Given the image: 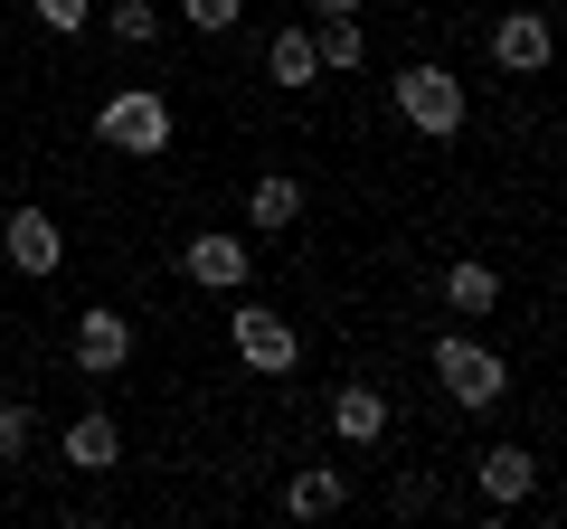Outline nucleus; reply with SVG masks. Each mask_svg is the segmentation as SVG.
Here are the masks:
<instances>
[{
	"instance_id": "nucleus-1",
	"label": "nucleus",
	"mask_w": 567,
	"mask_h": 529,
	"mask_svg": "<svg viewBox=\"0 0 567 529\" xmlns=\"http://www.w3.org/2000/svg\"><path fill=\"white\" fill-rule=\"evenodd\" d=\"M435 387H445L454 407H502V387H511V369H502V350H483V341H464V331H445L435 341Z\"/></svg>"
},
{
	"instance_id": "nucleus-2",
	"label": "nucleus",
	"mask_w": 567,
	"mask_h": 529,
	"mask_svg": "<svg viewBox=\"0 0 567 529\" xmlns=\"http://www.w3.org/2000/svg\"><path fill=\"white\" fill-rule=\"evenodd\" d=\"M95 133L114 152H133V162H152V152H171V104L152 95V85H123V95H104Z\"/></svg>"
},
{
	"instance_id": "nucleus-3",
	"label": "nucleus",
	"mask_w": 567,
	"mask_h": 529,
	"mask_svg": "<svg viewBox=\"0 0 567 529\" xmlns=\"http://www.w3.org/2000/svg\"><path fill=\"white\" fill-rule=\"evenodd\" d=\"M398 114L416 123V133H435V143H454V133H464V85H454L445 66H406L398 76Z\"/></svg>"
},
{
	"instance_id": "nucleus-4",
	"label": "nucleus",
	"mask_w": 567,
	"mask_h": 529,
	"mask_svg": "<svg viewBox=\"0 0 567 529\" xmlns=\"http://www.w3.org/2000/svg\"><path fill=\"white\" fill-rule=\"evenodd\" d=\"M237 350H246V369H293L303 360V331L284 322L275 303H246L237 312Z\"/></svg>"
},
{
	"instance_id": "nucleus-5",
	"label": "nucleus",
	"mask_w": 567,
	"mask_h": 529,
	"mask_svg": "<svg viewBox=\"0 0 567 529\" xmlns=\"http://www.w3.org/2000/svg\"><path fill=\"white\" fill-rule=\"evenodd\" d=\"M0 246H10V264H20V274H58V256H66V237H58V218H48V208H10Z\"/></svg>"
},
{
	"instance_id": "nucleus-6",
	"label": "nucleus",
	"mask_w": 567,
	"mask_h": 529,
	"mask_svg": "<svg viewBox=\"0 0 567 529\" xmlns=\"http://www.w3.org/2000/svg\"><path fill=\"white\" fill-rule=\"evenodd\" d=\"M246 264H256V256H246V237H189L181 246V274H189V284H208V293H237Z\"/></svg>"
},
{
	"instance_id": "nucleus-7",
	"label": "nucleus",
	"mask_w": 567,
	"mask_h": 529,
	"mask_svg": "<svg viewBox=\"0 0 567 529\" xmlns=\"http://www.w3.org/2000/svg\"><path fill=\"white\" fill-rule=\"evenodd\" d=\"M123 360H133V322H123V312H85L76 322V369L85 378H114Z\"/></svg>"
},
{
	"instance_id": "nucleus-8",
	"label": "nucleus",
	"mask_w": 567,
	"mask_h": 529,
	"mask_svg": "<svg viewBox=\"0 0 567 529\" xmlns=\"http://www.w3.org/2000/svg\"><path fill=\"white\" fill-rule=\"evenodd\" d=\"M529 491H539V454L529 445H492L483 454V501L511 510V501H529Z\"/></svg>"
},
{
	"instance_id": "nucleus-9",
	"label": "nucleus",
	"mask_w": 567,
	"mask_h": 529,
	"mask_svg": "<svg viewBox=\"0 0 567 529\" xmlns=\"http://www.w3.org/2000/svg\"><path fill=\"white\" fill-rule=\"evenodd\" d=\"M492 58H502L511 76H539V66H548V20H539V10H511V20L492 29Z\"/></svg>"
},
{
	"instance_id": "nucleus-10",
	"label": "nucleus",
	"mask_w": 567,
	"mask_h": 529,
	"mask_svg": "<svg viewBox=\"0 0 567 529\" xmlns=\"http://www.w3.org/2000/svg\"><path fill=\"white\" fill-rule=\"evenodd\" d=\"M331 426H341V445H379L388 435V397L379 387H341V397H331Z\"/></svg>"
},
{
	"instance_id": "nucleus-11",
	"label": "nucleus",
	"mask_w": 567,
	"mask_h": 529,
	"mask_svg": "<svg viewBox=\"0 0 567 529\" xmlns=\"http://www.w3.org/2000/svg\"><path fill=\"white\" fill-rule=\"evenodd\" d=\"M114 454H123V426H114V416H76V426H66V464H76V473H104V464H114Z\"/></svg>"
},
{
	"instance_id": "nucleus-12",
	"label": "nucleus",
	"mask_w": 567,
	"mask_h": 529,
	"mask_svg": "<svg viewBox=\"0 0 567 529\" xmlns=\"http://www.w3.org/2000/svg\"><path fill=\"white\" fill-rule=\"evenodd\" d=\"M246 218H256L265 237H284V227L303 218V180H284V170H275V180H256V189H246Z\"/></svg>"
},
{
	"instance_id": "nucleus-13",
	"label": "nucleus",
	"mask_w": 567,
	"mask_h": 529,
	"mask_svg": "<svg viewBox=\"0 0 567 529\" xmlns=\"http://www.w3.org/2000/svg\"><path fill=\"white\" fill-rule=\"evenodd\" d=\"M341 473L331 464H312V473H293V483H284V510H293V520H331V510H341Z\"/></svg>"
},
{
	"instance_id": "nucleus-14",
	"label": "nucleus",
	"mask_w": 567,
	"mask_h": 529,
	"mask_svg": "<svg viewBox=\"0 0 567 529\" xmlns=\"http://www.w3.org/2000/svg\"><path fill=\"white\" fill-rule=\"evenodd\" d=\"M312 58H322V76H350V66L369 58V39H360V20H322V29H312Z\"/></svg>"
},
{
	"instance_id": "nucleus-15",
	"label": "nucleus",
	"mask_w": 567,
	"mask_h": 529,
	"mask_svg": "<svg viewBox=\"0 0 567 529\" xmlns=\"http://www.w3.org/2000/svg\"><path fill=\"white\" fill-rule=\"evenodd\" d=\"M265 66H275V85H312V76H322V58H312V29H284V39L265 48Z\"/></svg>"
},
{
	"instance_id": "nucleus-16",
	"label": "nucleus",
	"mask_w": 567,
	"mask_h": 529,
	"mask_svg": "<svg viewBox=\"0 0 567 529\" xmlns=\"http://www.w3.org/2000/svg\"><path fill=\"white\" fill-rule=\"evenodd\" d=\"M445 303L454 312H492V303H502V274H492V264H454V274H445Z\"/></svg>"
},
{
	"instance_id": "nucleus-17",
	"label": "nucleus",
	"mask_w": 567,
	"mask_h": 529,
	"mask_svg": "<svg viewBox=\"0 0 567 529\" xmlns=\"http://www.w3.org/2000/svg\"><path fill=\"white\" fill-rule=\"evenodd\" d=\"M104 29H114L123 48H152V39H162V10H152V0H114V10H104Z\"/></svg>"
},
{
	"instance_id": "nucleus-18",
	"label": "nucleus",
	"mask_w": 567,
	"mask_h": 529,
	"mask_svg": "<svg viewBox=\"0 0 567 529\" xmlns=\"http://www.w3.org/2000/svg\"><path fill=\"white\" fill-rule=\"evenodd\" d=\"M181 20L199 29V39H227V29L246 20V0H181Z\"/></svg>"
},
{
	"instance_id": "nucleus-19",
	"label": "nucleus",
	"mask_w": 567,
	"mask_h": 529,
	"mask_svg": "<svg viewBox=\"0 0 567 529\" xmlns=\"http://www.w3.org/2000/svg\"><path fill=\"white\" fill-rule=\"evenodd\" d=\"M20 454H29V407L0 397V464H20Z\"/></svg>"
},
{
	"instance_id": "nucleus-20",
	"label": "nucleus",
	"mask_w": 567,
	"mask_h": 529,
	"mask_svg": "<svg viewBox=\"0 0 567 529\" xmlns=\"http://www.w3.org/2000/svg\"><path fill=\"white\" fill-rule=\"evenodd\" d=\"M29 10H39V20L58 29V39H66V29H85V20H95V0H29Z\"/></svg>"
},
{
	"instance_id": "nucleus-21",
	"label": "nucleus",
	"mask_w": 567,
	"mask_h": 529,
	"mask_svg": "<svg viewBox=\"0 0 567 529\" xmlns=\"http://www.w3.org/2000/svg\"><path fill=\"white\" fill-rule=\"evenodd\" d=\"M312 10H322V20H360L369 0H312Z\"/></svg>"
}]
</instances>
